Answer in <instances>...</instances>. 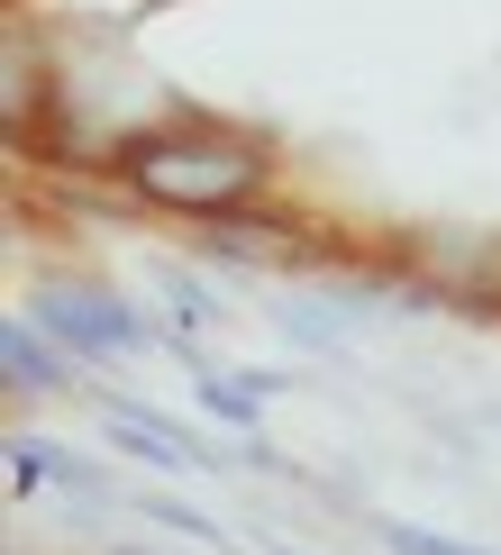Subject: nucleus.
<instances>
[{
	"label": "nucleus",
	"mask_w": 501,
	"mask_h": 555,
	"mask_svg": "<svg viewBox=\"0 0 501 555\" xmlns=\"http://www.w3.org/2000/svg\"><path fill=\"white\" fill-rule=\"evenodd\" d=\"M128 182L155 201V210H237L246 192L265 182V155L246 146V137H219V128H182V137H137V146L119 155Z\"/></svg>",
	"instance_id": "1"
},
{
	"label": "nucleus",
	"mask_w": 501,
	"mask_h": 555,
	"mask_svg": "<svg viewBox=\"0 0 501 555\" xmlns=\"http://www.w3.org/2000/svg\"><path fill=\"white\" fill-rule=\"evenodd\" d=\"M37 328L55 337V346H74V356H128V346L155 337L128 300H110V292H91V283H46L37 292Z\"/></svg>",
	"instance_id": "2"
},
{
	"label": "nucleus",
	"mask_w": 501,
	"mask_h": 555,
	"mask_svg": "<svg viewBox=\"0 0 501 555\" xmlns=\"http://www.w3.org/2000/svg\"><path fill=\"white\" fill-rule=\"evenodd\" d=\"M0 364H10V391H64V364H55V346H46L37 319H18L0 337Z\"/></svg>",
	"instance_id": "3"
},
{
	"label": "nucleus",
	"mask_w": 501,
	"mask_h": 555,
	"mask_svg": "<svg viewBox=\"0 0 501 555\" xmlns=\"http://www.w3.org/2000/svg\"><path fill=\"white\" fill-rule=\"evenodd\" d=\"M201 410H219L228 428H256V383H228V374H201Z\"/></svg>",
	"instance_id": "4"
},
{
	"label": "nucleus",
	"mask_w": 501,
	"mask_h": 555,
	"mask_svg": "<svg viewBox=\"0 0 501 555\" xmlns=\"http://www.w3.org/2000/svg\"><path fill=\"white\" fill-rule=\"evenodd\" d=\"M383 546H393V555H484V546L438 538V528H410V519H383Z\"/></svg>",
	"instance_id": "5"
},
{
	"label": "nucleus",
	"mask_w": 501,
	"mask_h": 555,
	"mask_svg": "<svg viewBox=\"0 0 501 555\" xmlns=\"http://www.w3.org/2000/svg\"><path fill=\"white\" fill-rule=\"evenodd\" d=\"M273 319H283V337H301V346H337V319H329V310H310V300H283Z\"/></svg>",
	"instance_id": "6"
},
{
	"label": "nucleus",
	"mask_w": 501,
	"mask_h": 555,
	"mask_svg": "<svg viewBox=\"0 0 501 555\" xmlns=\"http://www.w3.org/2000/svg\"><path fill=\"white\" fill-rule=\"evenodd\" d=\"M165 300H174V310H182V319H192V328H210V319H219V300H210V292H201V283H192V273H165Z\"/></svg>",
	"instance_id": "7"
},
{
	"label": "nucleus",
	"mask_w": 501,
	"mask_h": 555,
	"mask_svg": "<svg viewBox=\"0 0 501 555\" xmlns=\"http://www.w3.org/2000/svg\"><path fill=\"white\" fill-rule=\"evenodd\" d=\"M265 555H301V546H265Z\"/></svg>",
	"instance_id": "8"
},
{
	"label": "nucleus",
	"mask_w": 501,
	"mask_h": 555,
	"mask_svg": "<svg viewBox=\"0 0 501 555\" xmlns=\"http://www.w3.org/2000/svg\"><path fill=\"white\" fill-rule=\"evenodd\" d=\"M119 555H155V546H119Z\"/></svg>",
	"instance_id": "9"
}]
</instances>
